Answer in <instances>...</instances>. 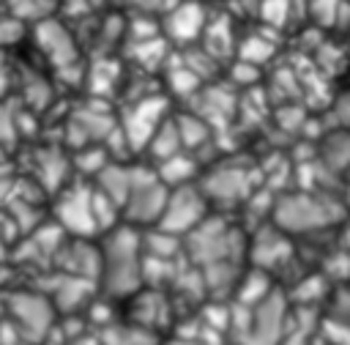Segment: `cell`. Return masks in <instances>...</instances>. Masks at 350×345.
<instances>
[{
  "mask_svg": "<svg viewBox=\"0 0 350 345\" xmlns=\"http://www.w3.org/2000/svg\"><path fill=\"white\" fill-rule=\"evenodd\" d=\"M36 162H38L36 170H38L41 183H44L46 189H57V183L63 181V172H66V159H63L57 151L46 148V151H38Z\"/></svg>",
  "mask_w": 350,
  "mask_h": 345,
  "instance_id": "obj_17",
  "label": "cell"
},
{
  "mask_svg": "<svg viewBox=\"0 0 350 345\" xmlns=\"http://www.w3.org/2000/svg\"><path fill=\"white\" fill-rule=\"evenodd\" d=\"M8 3V14L16 19H46L49 8L55 5V0H5Z\"/></svg>",
  "mask_w": 350,
  "mask_h": 345,
  "instance_id": "obj_20",
  "label": "cell"
},
{
  "mask_svg": "<svg viewBox=\"0 0 350 345\" xmlns=\"http://www.w3.org/2000/svg\"><path fill=\"white\" fill-rule=\"evenodd\" d=\"M246 189H249V178L241 167L219 164L216 170L208 172L202 194L205 197H219V200H238V197L246 194Z\"/></svg>",
  "mask_w": 350,
  "mask_h": 345,
  "instance_id": "obj_12",
  "label": "cell"
},
{
  "mask_svg": "<svg viewBox=\"0 0 350 345\" xmlns=\"http://www.w3.org/2000/svg\"><path fill=\"white\" fill-rule=\"evenodd\" d=\"M137 11H142V14H150V11H159V8H164V0H129Z\"/></svg>",
  "mask_w": 350,
  "mask_h": 345,
  "instance_id": "obj_22",
  "label": "cell"
},
{
  "mask_svg": "<svg viewBox=\"0 0 350 345\" xmlns=\"http://www.w3.org/2000/svg\"><path fill=\"white\" fill-rule=\"evenodd\" d=\"M90 282L82 279V277H71V274H60L55 279V288H52V304L63 312H74L79 309L82 304L90 301Z\"/></svg>",
  "mask_w": 350,
  "mask_h": 345,
  "instance_id": "obj_13",
  "label": "cell"
},
{
  "mask_svg": "<svg viewBox=\"0 0 350 345\" xmlns=\"http://www.w3.org/2000/svg\"><path fill=\"white\" fill-rule=\"evenodd\" d=\"M323 156H325L331 170H347L350 172V134L347 131L331 134L323 145Z\"/></svg>",
  "mask_w": 350,
  "mask_h": 345,
  "instance_id": "obj_19",
  "label": "cell"
},
{
  "mask_svg": "<svg viewBox=\"0 0 350 345\" xmlns=\"http://www.w3.org/2000/svg\"><path fill=\"white\" fill-rule=\"evenodd\" d=\"M175 126H178V134H180V145L183 148L205 145V140L211 137L208 120H202L197 115H180V118H175Z\"/></svg>",
  "mask_w": 350,
  "mask_h": 345,
  "instance_id": "obj_18",
  "label": "cell"
},
{
  "mask_svg": "<svg viewBox=\"0 0 350 345\" xmlns=\"http://www.w3.org/2000/svg\"><path fill=\"white\" fill-rule=\"evenodd\" d=\"M347 203H350V181H347Z\"/></svg>",
  "mask_w": 350,
  "mask_h": 345,
  "instance_id": "obj_24",
  "label": "cell"
},
{
  "mask_svg": "<svg viewBox=\"0 0 350 345\" xmlns=\"http://www.w3.org/2000/svg\"><path fill=\"white\" fill-rule=\"evenodd\" d=\"M164 101L156 96H145V99H137L131 104V110L126 112V120L120 123V134L126 137L129 148H142L150 142L153 131L164 123Z\"/></svg>",
  "mask_w": 350,
  "mask_h": 345,
  "instance_id": "obj_7",
  "label": "cell"
},
{
  "mask_svg": "<svg viewBox=\"0 0 350 345\" xmlns=\"http://www.w3.org/2000/svg\"><path fill=\"white\" fill-rule=\"evenodd\" d=\"M142 235L134 227L109 230L101 249V285L109 296H129L142 282Z\"/></svg>",
  "mask_w": 350,
  "mask_h": 345,
  "instance_id": "obj_1",
  "label": "cell"
},
{
  "mask_svg": "<svg viewBox=\"0 0 350 345\" xmlns=\"http://www.w3.org/2000/svg\"><path fill=\"white\" fill-rule=\"evenodd\" d=\"M148 151H150L159 162H164V159H170V156H175V153H180V134H178L175 120H164V123L153 131V137H150V142H148Z\"/></svg>",
  "mask_w": 350,
  "mask_h": 345,
  "instance_id": "obj_16",
  "label": "cell"
},
{
  "mask_svg": "<svg viewBox=\"0 0 350 345\" xmlns=\"http://www.w3.org/2000/svg\"><path fill=\"white\" fill-rule=\"evenodd\" d=\"M36 44L38 49L46 55V60L55 66V68H68L77 63V41L74 36L68 33V27L52 16L36 22Z\"/></svg>",
  "mask_w": 350,
  "mask_h": 345,
  "instance_id": "obj_8",
  "label": "cell"
},
{
  "mask_svg": "<svg viewBox=\"0 0 350 345\" xmlns=\"http://www.w3.org/2000/svg\"><path fill=\"white\" fill-rule=\"evenodd\" d=\"M112 131H115V123L109 120V115L98 112L96 107H82V110H77V112L68 118V126H66V137H68V142L77 145V148H88V145H93L96 140H107Z\"/></svg>",
  "mask_w": 350,
  "mask_h": 345,
  "instance_id": "obj_9",
  "label": "cell"
},
{
  "mask_svg": "<svg viewBox=\"0 0 350 345\" xmlns=\"http://www.w3.org/2000/svg\"><path fill=\"white\" fill-rule=\"evenodd\" d=\"M164 27H167L170 38H175V41H194L205 30V11L200 3L186 0V3L170 8Z\"/></svg>",
  "mask_w": 350,
  "mask_h": 345,
  "instance_id": "obj_11",
  "label": "cell"
},
{
  "mask_svg": "<svg viewBox=\"0 0 350 345\" xmlns=\"http://www.w3.org/2000/svg\"><path fill=\"white\" fill-rule=\"evenodd\" d=\"M5 309H8L11 323L16 326V331L30 342H41L52 329L55 304L46 293L16 290L5 298Z\"/></svg>",
  "mask_w": 350,
  "mask_h": 345,
  "instance_id": "obj_3",
  "label": "cell"
},
{
  "mask_svg": "<svg viewBox=\"0 0 350 345\" xmlns=\"http://www.w3.org/2000/svg\"><path fill=\"white\" fill-rule=\"evenodd\" d=\"M22 36H25V25H22V19H16V16H11V14L0 16V47L16 44Z\"/></svg>",
  "mask_w": 350,
  "mask_h": 345,
  "instance_id": "obj_21",
  "label": "cell"
},
{
  "mask_svg": "<svg viewBox=\"0 0 350 345\" xmlns=\"http://www.w3.org/2000/svg\"><path fill=\"white\" fill-rule=\"evenodd\" d=\"M339 216L342 208L336 203L312 192L284 194L273 205V222L282 233H314L320 227L339 222Z\"/></svg>",
  "mask_w": 350,
  "mask_h": 345,
  "instance_id": "obj_2",
  "label": "cell"
},
{
  "mask_svg": "<svg viewBox=\"0 0 350 345\" xmlns=\"http://www.w3.org/2000/svg\"><path fill=\"white\" fill-rule=\"evenodd\" d=\"M205 205H208V197L202 194V189L197 186H178L175 192H170L167 197V205H164V214L159 219V227L178 235V233H191L197 225H202L208 216H205Z\"/></svg>",
  "mask_w": 350,
  "mask_h": 345,
  "instance_id": "obj_5",
  "label": "cell"
},
{
  "mask_svg": "<svg viewBox=\"0 0 350 345\" xmlns=\"http://www.w3.org/2000/svg\"><path fill=\"white\" fill-rule=\"evenodd\" d=\"M57 255H60L63 274L82 277V279H96V277H101V249L90 246L88 238H77L74 244L63 246Z\"/></svg>",
  "mask_w": 350,
  "mask_h": 345,
  "instance_id": "obj_10",
  "label": "cell"
},
{
  "mask_svg": "<svg viewBox=\"0 0 350 345\" xmlns=\"http://www.w3.org/2000/svg\"><path fill=\"white\" fill-rule=\"evenodd\" d=\"M336 115L342 118V123L350 126V93H345V96L336 101Z\"/></svg>",
  "mask_w": 350,
  "mask_h": 345,
  "instance_id": "obj_23",
  "label": "cell"
},
{
  "mask_svg": "<svg viewBox=\"0 0 350 345\" xmlns=\"http://www.w3.org/2000/svg\"><path fill=\"white\" fill-rule=\"evenodd\" d=\"M57 225L66 233H74L77 238H88L98 230L96 214H93V189L88 186H71L60 194L55 208Z\"/></svg>",
  "mask_w": 350,
  "mask_h": 345,
  "instance_id": "obj_6",
  "label": "cell"
},
{
  "mask_svg": "<svg viewBox=\"0 0 350 345\" xmlns=\"http://www.w3.org/2000/svg\"><path fill=\"white\" fill-rule=\"evenodd\" d=\"M88 3H101V0H88Z\"/></svg>",
  "mask_w": 350,
  "mask_h": 345,
  "instance_id": "obj_25",
  "label": "cell"
},
{
  "mask_svg": "<svg viewBox=\"0 0 350 345\" xmlns=\"http://www.w3.org/2000/svg\"><path fill=\"white\" fill-rule=\"evenodd\" d=\"M194 172H197V164H194V159L191 156H183V153H175V156H170V159H164L161 164H159V170H156V175H159V181L167 186H189L191 183V178H194Z\"/></svg>",
  "mask_w": 350,
  "mask_h": 345,
  "instance_id": "obj_15",
  "label": "cell"
},
{
  "mask_svg": "<svg viewBox=\"0 0 350 345\" xmlns=\"http://www.w3.org/2000/svg\"><path fill=\"white\" fill-rule=\"evenodd\" d=\"M101 345H159L153 331L137 326V323H109L98 334Z\"/></svg>",
  "mask_w": 350,
  "mask_h": 345,
  "instance_id": "obj_14",
  "label": "cell"
},
{
  "mask_svg": "<svg viewBox=\"0 0 350 345\" xmlns=\"http://www.w3.org/2000/svg\"><path fill=\"white\" fill-rule=\"evenodd\" d=\"M167 186L159 181L156 172H148V170H139L134 167V183H131V192L123 203L126 208V219L134 222V225H150V222H159L161 214H164V205H167Z\"/></svg>",
  "mask_w": 350,
  "mask_h": 345,
  "instance_id": "obj_4",
  "label": "cell"
}]
</instances>
